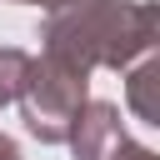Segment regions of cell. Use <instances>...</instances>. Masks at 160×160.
Masks as SVG:
<instances>
[{"label": "cell", "instance_id": "6da1fadb", "mask_svg": "<svg viewBox=\"0 0 160 160\" xmlns=\"http://www.w3.org/2000/svg\"><path fill=\"white\" fill-rule=\"evenodd\" d=\"M155 25L160 10L155 5H130V0H75L65 10H50L45 20V55L75 65V70H95V65H130L135 55H145L155 45Z\"/></svg>", "mask_w": 160, "mask_h": 160}, {"label": "cell", "instance_id": "7a4b0ae2", "mask_svg": "<svg viewBox=\"0 0 160 160\" xmlns=\"http://www.w3.org/2000/svg\"><path fill=\"white\" fill-rule=\"evenodd\" d=\"M20 110H25V125L30 135H40L45 145H60L85 105V70L55 60V55H40L25 65V80H20Z\"/></svg>", "mask_w": 160, "mask_h": 160}, {"label": "cell", "instance_id": "3957f363", "mask_svg": "<svg viewBox=\"0 0 160 160\" xmlns=\"http://www.w3.org/2000/svg\"><path fill=\"white\" fill-rule=\"evenodd\" d=\"M65 140H70L75 160H110V155L120 150V140H125V125H120V110H115L110 100H85Z\"/></svg>", "mask_w": 160, "mask_h": 160}, {"label": "cell", "instance_id": "277c9868", "mask_svg": "<svg viewBox=\"0 0 160 160\" xmlns=\"http://www.w3.org/2000/svg\"><path fill=\"white\" fill-rule=\"evenodd\" d=\"M155 85H160V65L145 60L135 75H130V105L145 125H160V100H155Z\"/></svg>", "mask_w": 160, "mask_h": 160}, {"label": "cell", "instance_id": "5b68a950", "mask_svg": "<svg viewBox=\"0 0 160 160\" xmlns=\"http://www.w3.org/2000/svg\"><path fill=\"white\" fill-rule=\"evenodd\" d=\"M25 65H30V55H25V50H0V105H10V100L20 95Z\"/></svg>", "mask_w": 160, "mask_h": 160}, {"label": "cell", "instance_id": "8992f818", "mask_svg": "<svg viewBox=\"0 0 160 160\" xmlns=\"http://www.w3.org/2000/svg\"><path fill=\"white\" fill-rule=\"evenodd\" d=\"M110 160H155V150H145V145H135V140H120V150H115Z\"/></svg>", "mask_w": 160, "mask_h": 160}, {"label": "cell", "instance_id": "52a82bcc", "mask_svg": "<svg viewBox=\"0 0 160 160\" xmlns=\"http://www.w3.org/2000/svg\"><path fill=\"white\" fill-rule=\"evenodd\" d=\"M0 160H20V150H15V140H5V135H0Z\"/></svg>", "mask_w": 160, "mask_h": 160}, {"label": "cell", "instance_id": "ba28073f", "mask_svg": "<svg viewBox=\"0 0 160 160\" xmlns=\"http://www.w3.org/2000/svg\"><path fill=\"white\" fill-rule=\"evenodd\" d=\"M30 5H45V10H65V5H75V0H30Z\"/></svg>", "mask_w": 160, "mask_h": 160}]
</instances>
